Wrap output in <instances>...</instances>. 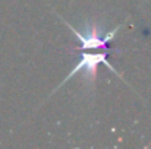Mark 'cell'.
Instances as JSON below:
<instances>
[{"label": "cell", "mask_w": 151, "mask_h": 149, "mask_svg": "<svg viewBox=\"0 0 151 149\" xmlns=\"http://www.w3.org/2000/svg\"><path fill=\"white\" fill-rule=\"evenodd\" d=\"M60 19L65 22V25L73 32V35L79 41V46L76 48V51L79 53V60L75 64V67L68 73V76L60 82V85L56 88V91L60 86H63L68 81H70L72 76H75L79 72H82L85 79L93 83L97 79V70H99L100 64H104L114 75H117L122 81H125L123 76L109 61V57H110V53H111V43H113L117 31L120 29L122 24L116 25L110 31H104L100 25H97V24H88L87 28L84 31H81V29L75 28L72 24H69L68 21H65L63 18H60ZM56 91H53V92H56Z\"/></svg>", "instance_id": "cell-1"}]
</instances>
